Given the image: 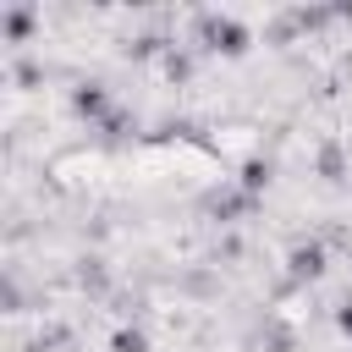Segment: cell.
Segmentation results:
<instances>
[{
  "mask_svg": "<svg viewBox=\"0 0 352 352\" xmlns=\"http://www.w3.org/2000/svg\"><path fill=\"white\" fill-rule=\"evenodd\" d=\"M28 28H33V16H28V11H11V16H6V33H11V38H22Z\"/></svg>",
  "mask_w": 352,
  "mask_h": 352,
  "instance_id": "7a4b0ae2",
  "label": "cell"
},
{
  "mask_svg": "<svg viewBox=\"0 0 352 352\" xmlns=\"http://www.w3.org/2000/svg\"><path fill=\"white\" fill-rule=\"evenodd\" d=\"M116 352H143V336H138V330H121V336H116Z\"/></svg>",
  "mask_w": 352,
  "mask_h": 352,
  "instance_id": "3957f363",
  "label": "cell"
},
{
  "mask_svg": "<svg viewBox=\"0 0 352 352\" xmlns=\"http://www.w3.org/2000/svg\"><path fill=\"white\" fill-rule=\"evenodd\" d=\"M204 33H209V44H214V50H242V28H236V22L209 16V22H204Z\"/></svg>",
  "mask_w": 352,
  "mask_h": 352,
  "instance_id": "6da1fadb",
  "label": "cell"
},
{
  "mask_svg": "<svg viewBox=\"0 0 352 352\" xmlns=\"http://www.w3.org/2000/svg\"><path fill=\"white\" fill-rule=\"evenodd\" d=\"M341 330H346V336H352V302H346V308H341Z\"/></svg>",
  "mask_w": 352,
  "mask_h": 352,
  "instance_id": "277c9868",
  "label": "cell"
}]
</instances>
